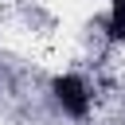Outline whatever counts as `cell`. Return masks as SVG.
I'll list each match as a JSON object with an SVG mask.
<instances>
[{"label": "cell", "mask_w": 125, "mask_h": 125, "mask_svg": "<svg viewBox=\"0 0 125 125\" xmlns=\"http://www.w3.org/2000/svg\"><path fill=\"white\" fill-rule=\"evenodd\" d=\"M43 102L55 121L66 125H90L102 109V86L82 66H59L43 82Z\"/></svg>", "instance_id": "6da1fadb"}]
</instances>
